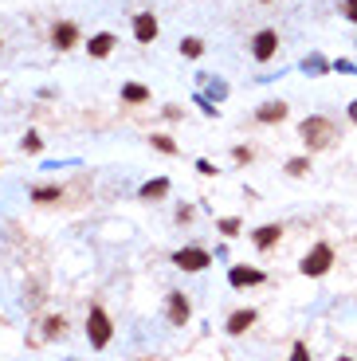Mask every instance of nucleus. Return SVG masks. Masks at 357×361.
<instances>
[{
    "mask_svg": "<svg viewBox=\"0 0 357 361\" xmlns=\"http://www.w3.org/2000/svg\"><path fill=\"white\" fill-rule=\"evenodd\" d=\"M63 330H67V322H63V318H51V322H48V334H63Z\"/></svg>",
    "mask_w": 357,
    "mask_h": 361,
    "instance_id": "4be33fe9",
    "label": "nucleus"
},
{
    "mask_svg": "<svg viewBox=\"0 0 357 361\" xmlns=\"http://www.w3.org/2000/svg\"><path fill=\"white\" fill-rule=\"evenodd\" d=\"M232 287H255V283H263V271H255V267H232Z\"/></svg>",
    "mask_w": 357,
    "mask_h": 361,
    "instance_id": "0eeeda50",
    "label": "nucleus"
},
{
    "mask_svg": "<svg viewBox=\"0 0 357 361\" xmlns=\"http://www.w3.org/2000/svg\"><path fill=\"white\" fill-rule=\"evenodd\" d=\"M86 334H90V346H99V349L110 342V318H106L102 306H90V314H86Z\"/></svg>",
    "mask_w": 357,
    "mask_h": 361,
    "instance_id": "7ed1b4c3",
    "label": "nucleus"
},
{
    "mask_svg": "<svg viewBox=\"0 0 357 361\" xmlns=\"http://www.w3.org/2000/svg\"><path fill=\"white\" fill-rule=\"evenodd\" d=\"M251 322H255V311H235L232 318H228V334H244Z\"/></svg>",
    "mask_w": 357,
    "mask_h": 361,
    "instance_id": "9d476101",
    "label": "nucleus"
},
{
    "mask_svg": "<svg viewBox=\"0 0 357 361\" xmlns=\"http://www.w3.org/2000/svg\"><path fill=\"white\" fill-rule=\"evenodd\" d=\"M279 236H283V228H279V224H263V228H259L251 240H255V248H271Z\"/></svg>",
    "mask_w": 357,
    "mask_h": 361,
    "instance_id": "1a4fd4ad",
    "label": "nucleus"
},
{
    "mask_svg": "<svg viewBox=\"0 0 357 361\" xmlns=\"http://www.w3.org/2000/svg\"><path fill=\"white\" fill-rule=\"evenodd\" d=\"M330 267H334V248H330V243H314V248H310V255L302 259V275L318 279V275H326Z\"/></svg>",
    "mask_w": 357,
    "mask_h": 361,
    "instance_id": "f03ea898",
    "label": "nucleus"
},
{
    "mask_svg": "<svg viewBox=\"0 0 357 361\" xmlns=\"http://www.w3.org/2000/svg\"><path fill=\"white\" fill-rule=\"evenodd\" d=\"M275 48H279V36H275L271 28H263V32H259V36L251 39V55H255L259 63H263V59H271Z\"/></svg>",
    "mask_w": 357,
    "mask_h": 361,
    "instance_id": "39448f33",
    "label": "nucleus"
},
{
    "mask_svg": "<svg viewBox=\"0 0 357 361\" xmlns=\"http://www.w3.org/2000/svg\"><path fill=\"white\" fill-rule=\"evenodd\" d=\"M342 12H345V20H357V0H345Z\"/></svg>",
    "mask_w": 357,
    "mask_h": 361,
    "instance_id": "5701e85b",
    "label": "nucleus"
},
{
    "mask_svg": "<svg viewBox=\"0 0 357 361\" xmlns=\"http://www.w3.org/2000/svg\"><path fill=\"white\" fill-rule=\"evenodd\" d=\"M24 149H28V154H39V138H36V133H28V138H24Z\"/></svg>",
    "mask_w": 357,
    "mask_h": 361,
    "instance_id": "412c9836",
    "label": "nucleus"
},
{
    "mask_svg": "<svg viewBox=\"0 0 357 361\" xmlns=\"http://www.w3.org/2000/svg\"><path fill=\"white\" fill-rule=\"evenodd\" d=\"M287 118V102H263L259 107V122H283Z\"/></svg>",
    "mask_w": 357,
    "mask_h": 361,
    "instance_id": "f8f14e48",
    "label": "nucleus"
},
{
    "mask_svg": "<svg viewBox=\"0 0 357 361\" xmlns=\"http://www.w3.org/2000/svg\"><path fill=\"white\" fill-rule=\"evenodd\" d=\"M165 189H169V180L157 177V180H149V185H142V196H146V201H153V196H165Z\"/></svg>",
    "mask_w": 357,
    "mask_h": 361,
    "instance_id": "2eb2a0df",
    "label": "nucleus"
},
{
    "mask_svg": "<svg viewBox=\"0 0 357 361\" xmlns=\"http://www.w3.org/2000/svg\"><path fill=\"white\" fill-rule=\"evenodd\" d=\"M169 318L177 326L189 322V299H185V295H169Z\"/></svg>",
    "mask_w": 357,
    "mask_h": 361,
    "instance_id": "6e6552de",
    "label": "nucleus"
},
{
    "mask_svg": "<svg viewBox=\"0 0 357 361\" xmlns=\"http://www.w3.org/2000/svg\"><path fill=\"white\" fill-rule=\"evenodd\" d=\"M349 118H354V122H357V102H349Z\"/></svg>",
    "mask_w": 357,
    "mask_h": 361,
    "instance_id": "393cba45",
    "label": "nucleus"
},
{
    "mask_svg": "<svg viewBox=\"0 0 357 361\" xmlns=\"http://www.w3.org/2000/svg\"><path fill=\"white\" fill-rule=\"evenodd\" d=\"M181 51H185L189 59H197L200 51H204V44H200V39H193V36H189V39H181Z\"/></svg>",
    "mask_w": 357,
    "mask_h": 361,
    "instance_id": "dca6fc26",
    "label": "nucleus"
},
{
    "mask_svg": "<svg viewBox=\"0 0 357 361\" xmlns=\"http://www.w3.org/2000/svg\"><path fill=\"white\" fill-rule=\"evenodd\" d=\"M75 36H79V32H75V24H55V32H51V44H55V48H71Z\"/></svg>",
    "mask_w": 357,
    "mask_h": 361,
    "instance_id": "9b49d317",
    "label": "nucleus"
},
{
    "mask_svg": "<svg viewBox=\"0 0 357 361\" xmlns=\"http://www.w3.org/2000/svg\"><path fill=\"white\" fill-rule=\"evenodd\" d=\"M307 169H310V161H307V157H295V161H287V173H291V177H302Z\"/></svg>",
    "mask_w": 357,
    "mask_h": 361,
    "instance_id": "f3484780",
    "label": "nucleus"
},
{
    "mask_svg": "<svg viewBox=\"0 0 357 361\" xmlns=\"http://www.w3.org/2000/svg\"><path fill=\"white\" fill-rule=\"evenodd\" d=\"M134 36L142 39V44H149V39L157 36V16H153V12H137L134 16Z\"/></svg>",
    "mask_w": 357,
    "mask_h": 361,
    "instance_id": "423d86ee",
    "label": "nucleus"
},
{
    "mask_svg": "<svg viewBox=\"0 0 357 361\" xmlns=\"http://www.w3.org/2000/svg\"><path fill=\"white\" fill-rule=\"evenodd\" d=\"M220 228H224V232H228V236H235V232H240V220H224Z\"/></svg>",
    "mask_w": 357,
    "mask_h": 361,
    "instance_id": "b1692460",
    "label": "nucleus"
},
{
    "mask_svg": "<svg viewBox=\"0 0 357 361\" xmlns=\"http://www.w3.org/2000/svg\"><path fill=\"white\" fill-rule=\"evenodd\" d=\"M153 145H157L161 154H177V145H173V138H165V133H157V138H153Z\"/></svg>",
    "mask_w": 357,
    "mask_h": 361,
    "instance_id": "a211bd4d",
    "label": "nucleus"
},
{
    "mask_svg": "<svg viewBox=\"0 0 357 361\" xmlns=\"http://www.w3.org/2000/svg\"><path fill=\"white\" fill-rule=\"evenodd\" d=\"M291 361H310V349L302 346V342H295V349H291Z\"/></svg>",
    "mask_w": 357,
    "mask_h": 361,
    "instance_id": "6ab92c4d",
    "label": "nucleus"
},
{
    "mask_svg": "<svg viewBox=\"0 0 357 361\" xmlns=\"http://www.w3.org/2000/svg\"><path fill=\"white\" fill-rule=\"evenodd\" d=\"M122 98H126V102H146L149 91H146L142 83H126V86H122Z\"/></svg>",
    "mask_w": 357,
    "mask_h": 361,
    "instance_id": "4468645a",
    "label": "nucleus"
},
{
    "mask_svg": "<svg viewBox=\"0 0 357 361\" xmlns=\"http://www.w3.org/2000/svg\"><path fill=\"white\" fill-rule=\"evenodd\" d=\"M338 361H354V358H338Z\"/></svg>",
    "mask_w": 357,
    "mask_h": 361,
    "instance_id": "a878e982",
    "label": "nucleus"
},
{
    "mask_svg": "<svg viewBox=\"0 0 357 361\" xmlns=\"http://www.w3.org/2000/svg\"><path fill=\"white\" fill-rule=\"evenodd\" d=\"M36 201H59V189H36Z\"/></svg>",
    "mask_w": 357,
    "mask_h": 361,
    "instance_id": "aec40b11",
    "label": "nucleus"
},
{
    "mask_svg": "<svg viewBox=\"0 0 357 361\" xmlns=\"http://www.w3.org/2000/svg\"><path fill=\"white\" fill-rule=\"evenodd\" d=\"M110 48H114V36H106V32H102V36H95L90 39V55H95V59H106V55H110Z\"/></svg>",
    "mask_w": 357,
    "mask_h": 361,
    "instance_id": "ddd939ff",
    "label": "nucleus"
},
{
    "mask_svg": "<svg viewBox=\"0 0 357 361\" xmlns=\"http://www.w3.org/2000/svg\"><path fill=\"white\" fill-rule=\"evenodd\" d=\"M302 138H307L310 149H326V145L338 138V130H334V122H330V118H318V114H314V118L302 122Z\"/></svg>",
    "mask_w": 357,
    "mask_h": 361,
    "instance_id": "f257e3e1",
    "label": "nucleus"
},
{
    "mask_svg": "<svg viewBox=\"0 0 357 361\" xmlns=\"http://www.w3.org/2000/svg\"><path fill=\"white\" fill-rule=\"evenodd\" d=\"M173 263L185 267V271H204V267L212 263V255H209V252H200V248H181V252L173 255Z\"/></svg>",
    "mask_w": 357,
    "mask_h": 361,
    "instance_id": "20e7f679",
    "label": "nucleus"
}]
</instances>
